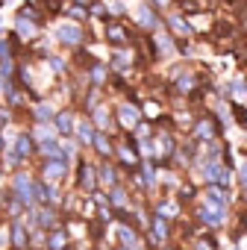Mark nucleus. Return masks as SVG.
I'll return each mask as SVG.
<instances>
[{
  "label": "nucleus",
  "mask_w": 247,
  "mask_h": 250,
  "mask_svg": "<svg viewBox=\"0 0 247 250\" xmlns=\"http://www.w3.org/2000/svg\"><path fill=\"white\" fill-rule=\"evenodd\" d=\"M229 112H232V121L238 124V127L247 130V106L244 103H229Z\"/></svg>",
  "instance_id": "nucleus-29"
},
{
  "label": "nucleus",
  "mask_w": 247,
  "mask_h": 250,
  "mask_svg": "<svg viewBox=\"0 0 247 250\" xmlns=\"http://www.w3.org/2000/svg\"><path fill=\"white\" fill-rule=\"evenodd\" d=\"M53 127H56L59 139H74V130H77V112H74V106H65V109L56 112Z\"/></svg>",
  "instance_id": "nucleus-11"
},
{
  "label": "nucleus",
  "mask_w": 247,
  "mask_h": 250,
  "mask_svg": "<svg viewBox=\"0 0 247 250\" xmlns=\"http://www.w3.org/2000/svg\"><path fill=\"white\" fill-rule=\"evenodd\" d=\"M12 191L18 194V200H21L24 206H30V203L36 200V180H33L27 171H15V177H12Z\"/></svg>",
  "instance_id": "nucleus-8"
},
{
  "label": "nucleus",
  "mask_w": 247,
  "mask_h": 250,
  "mask_svg": "<svg viewBox=\"0 0 247 250\" xmlns=\"http://www.w3.org/2000/svg\"><path fill=\"white\" fill-rule=\"evenodd\" d=\"M224 130L226 127H224V124L212 112H200V115H194V124H191V130H188V139H194L197 145H209V142H218Z\"/></svg>",
  "instance_id": "nucleus-1"
},
{
  "label": "nucleus",
  "mask_w": 247,
  "mask_h": 250,
  "mask_svg": "<svg viewBox=\"0 0 247 250\" xmlns=\"http://www.w3.org/2000/svg\"><path fill=\"white\" fill-rule=\"evenodd\" d=\"M0 59H15L12 50H9V44H6V39H0Z\"/></svg>",
  "instance_id": "nucleus-38"
},
{
  "label": "nucleus",
  "mask_w": 247,
  "mask_h": 250,
  "mask_svg": "<svg viewBox=\"0 0 247 250\" xmlns=\"http://www.w3.org/2000/svg\"><path fill=\"white\" fill-rule=\"evenodd\" d=\"M88 15H91V18H100V21H112V18H109V6H106V0H91Z\"/></svg>",
  "instance_id": "nucleus-28"
},
{
  "label": "nucleus",
  "mask_w": 247,
  "mask_h": 250,
  "mask_svg": "<svg viewBox=\"0 0 247 250\" xmlns=\"http://www.w3.org/2000/svg\"><path fill=\"white\" fill-rule=\"evenodd\" d=\"M232 250H241V247H232Z\"/></svg>",
  "instance_id": "nucleus-42"
},
{
  "label": "nucleus",
  "mask_w": 247,
  "mask_h": 250,
  "mask_svg": "<svg viewBox=\"0 0 247 250\" xmlns=\"http://www.w3.org/2000/svg\"><path fill=\"white\" fill-rule=\"evenodd\" d=\"M194 250H218V241H215V235H200V238L194 241Z\"/></svg>",
  "instance_id": "nucleus-34"
},
{
  "label": "nucleus",
  "mask_w": 247,
  "mask_h": 250,
  "mask_svg": "<svg viewBox=\"0 0 247 250\" xmlns=\"http://www.w3.org/2000/svg\"><path fill=\"white\" fill-rule=\"evenodd\" d=\"M109 77H112L109 65L94 59V62H91V68H88V83H91L94 88H100V85H106V83H109Z\"/></svg>",
  "instance_id": "nucleus-21"
},
{
  "label": "nucleus",
  "mask_w": 247,
  "mask_h": 250,
  "mask_svg": "<svg viewBox=\"0 0 247 250\" xmlns=\"http://www.w3.org/2000/svg\"><path fill=\"white\" fill-rule=\"evenodd\" d=\"M194 221L206 224V227H221L226 221V209H212V206H197L194 209Z\"/></svg>",
  "instance_id": "nucleus-15"
},
{
  "label": "nucleus",
  "mask_w": 247,
  "mask_h": 250,
  "mask_svg": "<svg viewBox=\"0 0 247 250\" xmlns=\"http://www.w3.org/2000/svg\"><path fill=\"white\" fill-rule=\"evenodd\" d=\"M91 150H94V153L100 156V162H103V159H112V156H115V145H112L109 133L97 130V136H94V145H91Z\"/></svg>",
  "instance_id": "nucleus-20"
},
{
  "label": "nucleus",
  "mask_w": 247,
  "mask_h": 250,
  "mask_svg": "<svg viewBox=\"0 0 247 250\" xmlns=\"http://www.w3.org/2000/svg\"><path fill=\"white\" fill-rule=\"evenodd\" d=\"M162 27L174 36V39H191L194 36V30H191V21L180 12V9H171V12H165L162 15Z\"/></svg>",
  "instance_id": "nucleus-7"
},
{
  "label": "nucleus",
  "mask_w": 247,
  "mask_h": 250,
  "mask_svg": "<svg viewBox=\"0 0 247 250\" xmlns=\"http://www.w3.org/2000/svg\"><path fill=\"white\" fill-rule=\"evenodd\" d=\"M109 203H112L115 209H118V206H121V209H124V206H127V188H124L121 183H118V186L112 188V194H109Z\"/></svg>",
  "instance_id": "nucleus-30"
},
{
  "label": "nucleus",
  "mask_w": 247,
  "mask_h": 250,
  "mask_svg": "<svg viewBox=\"0 0 247 250\" xmlns=\"http://www.w3.org/2000/svg\"><path fill=\"white\" fill-rule=\"evenodd\" d=\"M200 174H203L206 186H224V188H229V183H232V171L221 159H206L200 165Z\"/></svg>",
  "instance_id": "nucleus-5"
},
{
  "label": "nucleus",
  "mask_w": 247,
  "mask_h": 250,
  "mask_svg": "<svg viewBox=\"0 0 247 250\" xmlns=\"http://www.w3.org/2000/svg\"><path fill=\"white\" fill-rule=\"evenodd\" d=\"M197 197V188L194 186H180V203H188Z\"/></svg>",
  "instance_id": "nucleus-35"
},
{
  "label": "nucleus",
  "mask_w": 247,
  "mask_h": 250,
  "mask_svg": "<svg viewBox=\"0 0 247 250\" xmlns=\"http://www.w3.org/2000/svg\"><path fill=\"white\" fill-rule=\"evenodd\" d=\"M136 30L139 33H156V30H162V12H156L150 3H142L136 6Z\"/></svg>",
  "instance_id": "nucleus-6"
},
{
  "label": "nucleus",
  "mask_w": 247,
  "mask_h": 250,
  "mask_svg": "<svg viewBox=\"0 0 247 250\" xmlns=\"http://www.w3.org/2000/svg\"><path fill=\"white\" fill-rule=\"evenodd\" d=\"M97 180H100L103 186L115 188V186H118V165H112V159H103V162L97 165Z\"/></svg>",
  "instance_id": "nucleus-22"
},
{
  "label": "nucleus",
  "mask_w": 247,
  "mask_h": 250,
  "mask_svg": "<svg viewBox=\"0 0 247 250\" xmlns=\"http://www.w3.org/2000/svg\"><path fill=\"white\" fill-rule=\"evenodd\" d=\"M0 209H6V215L12 221H18V215L24 212V203L18 200V194L12 188H3V191H0Z\"/></svg>",
  "instance_id": "nucleus-17"
},
{
  "label": "nucleus",
  "mask_w": 247,
  "mask_h": 250,
  "mask_svg": "<svg viewBox=\"0 0 247 250\" xmlns=\"http://www.w3.org/2000/svg\"><path fill=\"white\" fill-rule=\"evenodd\" d=\"M71 24H85L91 15H88V6H82V3H77V0H74V3H65V12H62Z\"/></svg>",
  "instance_id": "nucleus-25"
},
{
  "label": "nucleus",
  "mask_w": 247,
  "mask_h": 250,
  "mask_svg": "<svg viewBox=\"0 0 247 250\" xmlns=\"http://www.w3.org/2000/svg\"><path fill=\"white\" fill-rule=\"evenodd\" d=\"M41 12H44L47 18L62 15V12H65V0H41Z\"/></svg>",
  "instance_id": "nucleus-27"
},
{
  "label": "nucleus",
  "mask_w": 247,
  "mask_h": 250,
  "mask_svg": "<svg viewBox=\"0 0 247 250\" xmlns=\"http://www.w3.org/2000/svg\"><path fill=\"white\" fill-rule=\"evenodd\" d=\"M56 197H59V191H56L53 183H47V180H36V200H39V203L50 206V203H56Z\"/></svg>",
  "instance_id": "nucleus-23"
},
{
  "label": "nucleus",
  "mask_w": 247,
  "mask_h": 250,
  "mask_svg": "<svg viewBox=\"0 0 247 250\" xmlns=\"http://www.w3.org/2000/svg\"><path fill=\"white\" fill-rule=\"evenodd\" d=\"M238 186L247 191V162H241V165H238Z\"/></svg>",
  "instance_id": "nucleus-37"
},
{
  "label": "nucleus",
  "mask_w": 247,
  "mask_h": 250,
  "mask_svg": "<svg viewBox=\"0 0 247 250\" xmlns=\"http://www.w3.org/2000/svg\"><path fill=\"white\" fill-rule=\"evenodd\" d=\"M168 235H171V221L153 215V218H150V238H153L156 244H162V241H168Z\"/></svg>",
  "instance_id": "nucleus-24"
},
{
  "label": "nucleus",
  "mask_w": 247,
  "mask_h": 250,
  "mask_svg": "<svg viewBox=\"0 0 247 250\" xmlns=\"http://www.w3.org/2000/svg\"><path fill=\"white\" fill-rule=\"evenodd\" d=\"M153 39H156V47H159V59H171V56H177V39H174L165 27L156 30Z\"/></svg>",
  "instance_id": "nucleus-16"
},
{
  "label": "nucleus",
  "mask_w": 247,
  "mask_h": 250,
  "mask_svg": "<svg viewBox=\"0 0 247 250\" xmlns=\"http://www.w3.org/2000/svg\"><path fill=\"white\" fill-rule=\"evenodd\" d=\"M177 3V0H150V6L156 9V12H165V9H171Z\"/></svg>",
  "instance_id": "nucleus-36"
},
{
  "label": "nucleus",
  "mask_w": 247,
  "mask_h": 250,
  "mask_svg": "<svg viewBox=\"0 0 247 250\" xmlns=\"http://www.w3.org/2000/svg\"><path fill=\"white\" fill-rule=\"evenodd\" d=\"M65 244H68V235L62 229H56L53 235H47V250H65Z\"/></svg>",
  "instance_id": "nucleus-31"
},
{
  "label": "nucleus",
  "mask_w": 247,
  "mask_h": 250,
  "mask_svg": "<svg viewBox=\"0 0 247 250\" xmlns=\"http://www.w3.org/2000/svg\"><path fill=\"white\" fill-rule=\"evenodd\" d=\"M0 109H3V100H0Z\"/></svg>",
  "instance_id": "nucleus-41"
},
{
  "label": "nucleus",
  "mask_w": 247,
  "mask_h": 250,
  "mask_svg": "<svg viewBox=\"0 0 247 250\" xmlns=\"http://www.w3.org/2000/svg\"><path fill=\"white\" fill-rule=\"evenodd\" d=\"M103 39L112 50L118 47H133L139 42V30H133L130 24H124V21H106L103 24Z\"/></svg>",
  "instance_id": "nucleus-2"
},
{
  "label": "nucleus",
  "mask_w": 247,
  "mask_h": 250,
  "mask_svg": "<svg viewBox=\"0 0 247 250\" xmlns=\"http://www.w3.org/2000/svg\"><path fill=\"white\" fill-rule=\"evenodd\" d=\"M56 112H59V109H53V103L44 100V97L36 100V103L30 106V118H33V124H53Z\"/></svg>",
  "instance_id": "nucleus-13"
},
{
  "label": "nucleus",
  "mask_w": 247,
  "mask_h": 250,
  "mask_svg": "<svg viewBox=\"0 0 247 250\" xmlns=\"http://www.w3.org/2000/svg\"><path fill=\"white\" fill-rule=\"evenodd\" d=\"M6 150V139H3V133H0V153Z\"/></svg>",
  "instance_id": "nucleus-39"
},
{
  "label": "nucleus",
  "mask_w": 247,
  "mask_h": 250,
  "mask_svg": "<svg viewBox=\"0 0 247 250\" xmlns=\"http://www.w3.org/2000/svg\"><path fill=\"white\" fill-rule=\"evenodd\" d=\"M94 136H97V127H94V124H91V118H82V121H77V130H74V139H77L80 145L91 147V145H94Z\"/></svg>",
  "instance_id": "nucleus-19"
},
{
  "label": "nucleus",
  "mask_w": 247,
  "mask_h": 250,
  "mask_svg": "<svg viewBox=\"0 0 247 250\" xmlns=\"http://www.w3.org/2000/svg\"><path fill=\"white\" fill-rule=\"evenodd\" d=\"M68 3H71V0H68Z\"/></svg>",
  "instance_id": "nucleus-44"
},
{
  "label": "nucleus",
  "mask_w": 247,
  "mask_h": 250,
  "mask_svg": "<svg viewBox=\"0 0 247 250\" xmlns=\"http://www.w3.org/2000/svg\"><path fill=\"white\" fill-rule=\"evenodd\" d=\"M0 27H3V24H0Z\"/></svg>",
  "instance_id": "nucleus-43"
},
{
  "label": "nucleus",
  "mask_w": 247,
  "mask_h": 250,
  "mask_svg": "<svg viewBox=\"0 0 247 250\" xmlns=\"http://www.w3.org/2000/svg\"><path fill=\"white\" fill-rule=\"evenodd\" d=\"M97 183H100L97 180V165L88 162V159H80V165H77V188L94 194L97 191Z\"/></svg>",
  "instance_id": "nucleus-9"
},
{
  "label": "nucleus",
  "mask_w": 247,
  "mask_h": 250,
  "mask_svg": "<svg viewBox=\"0 0 247 250\" xmlns=\"http://www.w3.org/2000/svg\"><path fill=\"white\" fill-rule=\"evenodd\" d=\"M56 42L65 47V50H80V47H85V42H88V33H85V27L82 24H59L56 27Z\"/></svg>",
  "instance_id": "nucleus-4"
},
{
  "label": "nucleus",
  "mask_w": 247,
  "mask_h": 250,
  "mask_svg": "<svg viewBox=\"0 0 247 250\" xmlns=\"http://www.w3.org/2000/svg\"><path fill=\"white\" fill-rule=\"evenodd\" d=\"M12 244H15L18 250L30 244V235H27V229H24V224H21V221H12Z\"/></svg>",
  "instance_id": "nucleus-26"
},
{
  "label": "nucleus",
  "mask_w": 247,
  "mask_h": 250,
  "mask_svg": "<svg viewBox=\"0 0 247 250\" xmlns=\"http://www.w3.org/2000/svg\"><path fill=\"white\" fill-rule=\"evenodd\" d=\"M133 65H136L133 47H118V50H112V59H109V71H112V74L127 77V74L133 71Z\"/></svg>",
  "instance_id": "nucleus-10"
},
{
  "label": "nucleus",
  "mask_w": 247,
  "mask_h": 250,
  "mask_svg": "<svg viewBox=\"0 0 247 250\" xmlns=\"http://www.w3.org/2000/svg\"><path fill=\"white\" fill-rule=\"evenodd\" d=\"M142 121H144L142 106H136V103H130V100H121V103L115 106V127H118V130L133 133Z\"/></svg>",
  "instance_id": "nucleus-3"
},
{
  "label": "nucleus",
  "mask_w": 247,
  "mask_h": 250,
  "mask_svg": "<svg viewBox=\"0 0 247 250\" xmlns=\"http://www.w3.org/2000/svg\"><path fill=\"white\" fill-rule=\"evenodd\" d=\"M39 30H41L39 24H33V21H27L24 15H18V12H15V27H12V33H15L21 42H33V39L39 36Z\"/></svg>",
  "instance_id": "nucleus-18"
},
{
  "label": "nucleus",
  "mask_w": 247,
  "mask_h": 250,
  "mask_svg": "<svg viewBox=\"0 0 247 250\" xmlns=\"http://www.w3.org/2000/svg\"><path fill=\"white\" fill-rule=\"evenodd\" d=\"M12 150L21 156V159H30L33 153H39V142L33 139V133L27 130V133H18L15 136V142H12Z\"/></svg>",
  "instance_id": "nucleus-14"
},
{
  "label": "nucleus",
  "mask_w": 247,
  "mask_h": 250,
  "mask_svg": "<svg viewBox=\"0 0 247 250\" xmlns=\"http://www.w3.org/2000/svg\"><path fill=\"white\" fill-rule=\"evenodd\" d=\"M0 9H3V0H0Z\"/></svg>",
  "instance_id": "nucleus-40"
},
{
  "label": "nucleus",
  "mask_w": 247,
  "mask_h": 250,
  "mask_svg": "<svg viewBox=\"0 0 247 250\" xmlns=\"http://www.w3.org/2000/svg\"><path fill=\"white\" fill-rule=\"evenodd\" d=\"M156 215H159V218H165V221H171V218L177 215V203H168V200H159V206H156Z\"/></svg>",
  "instance_id": "nucleus-33"
},
{
  "label": "nucleus",
  "mask_w": 247,
  "mask_h": 250,
  "mask_svg": "<svg viewBox=\"0 0 247 250\" xmlns=\"http://www.w3.org/2000/svg\"><path fill=\"white\" fill-rule=\"evenodd\" d=\"M0 174H3V171H0Z\"/></svg>",
  "instance_id": "nucleus-45"
},
{
  "label": "nucleus",
  "mask_w": 247,
  "mask_h": 250,
  "mask_svg": "<svg viewBox=\"0 0 247 250\" xmlns=\"http://www.w3.org/2000/svg\"><path fill=\"white\" fill-rule=\"evenodd\" d=\"M44 62H47V68H50L53 74H65V71H68V62H65L62 56H56V53H50Z\"/></svg>",
  "instance_id": "nucleus-32"
},
{
  "label": "nucleus",
  "mask_w": 247,
  "mask_h": 250,
  "mask_svg": "<svg viewBox=\"0 0 247 250\" xmlns=\"http://www.w3.org/2000/svg\"><path fill=\"white\" fill-rule=\"evenodd\" d=\"M68 165L71 162H65V159H44L41 162V180H47V183H62L65 177H68Z\"/></svg>",
  "instance_id": "nucleus-12"
}]
</instances>
